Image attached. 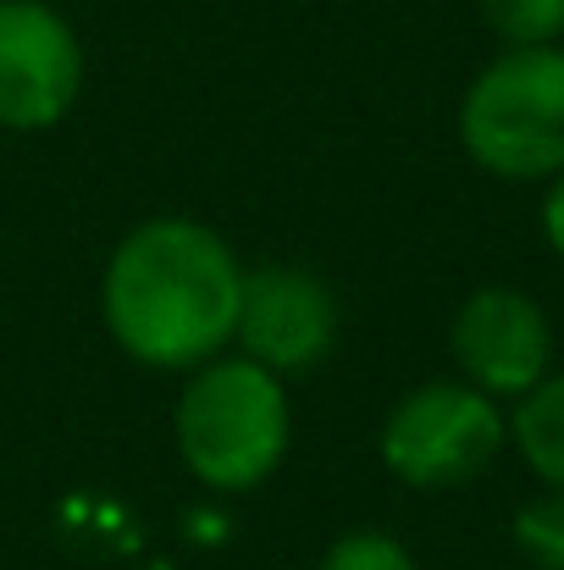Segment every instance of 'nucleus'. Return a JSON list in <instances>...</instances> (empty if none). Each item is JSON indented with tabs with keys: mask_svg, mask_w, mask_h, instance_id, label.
Masks as SVG:
<instances>
[{
	"mask_svg": "<svg viewBox=\"0 0 564 570\" xmlns=\"http://www.w3.org/2000/svg\"><path fill=\"white\" fill-rule=\"evenodd\" d=\"M238 283L244 272L210 227L156 216L133 227L106 266V327L145 366H205L232 338Z\"/></svg>",
	"mask_w": 564,
	"mask_h": 570,
	"instance_id": "obj_1",
	"label": "nucleus"
},
{
	"mask_svg": "<svg viewBox=\"0 0 564 570\" xmlns=\"http://www.w3.org/2000/svg\"><path fill=\"white\" fill-rule=\"evenodd\" d=\"M465 156L509 184H537L564 173V50L509 45L487 61L459 100Z\"/></svg>",
	"mask_w": 564,
	"mask_h": 570,
	"instance_id": "obj_2",
	"label": "nucleus"
},
{
	"mask_svg": "<svg viewBox=\"0 0 564 570\" xmlns=\"http://www.w3.org/2000/svg\"><path fill=\"white\" fill-rule=\"evenodd\" d=\"M178 454L216 493L260 488L288 454V393L277 372L244 361H205L178 399Z\"/></svg>",
	"mask_w": 564,
	"mask_h": 570,
	"instance_id": "obj_3",
	"label": "nucleus"
},
{
	"mask_svg": "<svg viewBox=\"0 0 564 570\" xmlns=\"http://www.w3.org/2000/svg\"><path fill=\"white\" fill-rule=\"evenodd\" d=\"M504 443L509 421L498 399L471 382H420L382 421V465L409 488H465Z\"/></svg>",
	"mask_w": 564,
	"mask_h": 570,
	"instance_id": "obj_4",
	"label": "nucleus"
},
{
	"mask_svg": "<svg viewBox=\"0 0 564 570\" xmlns=\"http://www.w3.org/2000/svg\"><path fill=\"white\" fill-rule=\"evenodd\" d=\"M83 95V45L44 0H0V128H56Z\"/></svg>",
	"mask_w": 564,
	"mask_h": 570,
	"instance_id": "obj_5",
	"label": "nucleus"
},
{
	"mask_svg": "<svg viewBox=\"0 0 564 570\" xmlns=\"http://www.w3.org/2000/svg\"><path fill=\"white\" fill-rule=\"evenodd\" d=\"M232 338L266 372H305L338 344V299L316 272L299 266H255L238 283Z\"/></svg>",
	"mask_w": 564,
	"mask_h": 570,
	"instance_id": "obj_6",
	"label": "nucleus"
},
{
	"mask_svg": "<svg viewBox=\"0 0 564 570\" xmlns=\"http://www.w3.org/2000/svg\"><path fill=\"white\" fill-rule=\"evenodd\" d=\"M448 344L465 382L493 399H521L554 366V327L543 305L521 288H476L459 305Z\"/></svg>",
	"mask_w": 564,
	"mask_h": 570,
	"instance_id": "obj_7",
	"label": "nucleus"
},
{
	"mask_svg": "<svg viewBox=\"0 0 564 570\" xmlns=\"http://www.w3.org/2000/svg\"><path fill=\"white\" fill-rule=\"evenodd\" d=\"M509 438L548 488H564V372H548L537 387L515 399Z\"/></svg>",
	"mask_w": 564,
	"mask_h": 570,
	"instance_id": "obj_8",
	"label": "nucleus"
},
{
	"mask_svg": "<svg viewBox=\"0 0 564 570\" xmlns=\"http://www.w3.org/2000/svg\"><path fill=\"white\" fill-rule=\"evenodd\" d=\"M515 549L537 570H564V488L515 510Z\"/></svg>",
	"mask_w": 564,
	"mask_h": 570,
	"instance_id": "obj_9",
	"label": "nucleus"
},
{
	"mask_svg": "<svg viewBox=\"0 0 564 570\" xmlns=\"http://www.w3.org/2000/svg\"><path fill=\"white\" fill-rule=\"evenodd\" d=\"M487 28L504 45H560L564 0H482Z\"/></svg>",
	"mask_w": 564,
	"mask_h": 570,
	"instance_id": "obj_10",
	"label": "nucleus"
},
{
	"mask_svg": "<svg viewBox=\"0 0 564 570\" xmlns=\"http://www.w3.org/2000/svg\"><path fill=\"white\" fill-rule=\"evenodd\" d=\"M321 570H415V560L387 532H349V538H338L327 549Z\"/></svg>",
	"mask_w": 564,
	"mask_h": 570,
	"instance_id": "obj_11",
	"label": "nucleus"
},
{
	"mask_svg": "<svg viewBox=\"0 0 564 570\" xmlns=\"http://www.w3.org/2000/svg\"><path fill=\"white\" fill-rule=\"evenodd\" d=\"M543 238H548V249L564 261V173L554 178V189L543 199Z\"/></svg>",
	"mask_w": 564,
	"mask_h": 570,
	"instance_id": "obj_12",
	"label": "nucleus"
}]
</instances>
